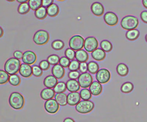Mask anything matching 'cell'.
I'll return each mask as SVG.
<instances>
[{"mask_svg":"<svg viewBox=\"0 0 147 122\" xmlns=\"http://www.w3.org/2000/svg\"><path fill=\"white\" fill-rule=\"evenodd\" d=\"M0 37H2L3 34V30L1 27H0Z\"/></svg>","mask_w":147,"mask_h":122,"instance_id":"obj_52","label":"cell"},{"mask_svg":"<svg viewBox=\"0 0 147 122\" xmlns=\"http://www.w3.org/2000/svg\"><path fill=\"white\" fill-rule=\"evenodd\" d=\"M91 56L94 59L97 61H102L106 58V52L102 48H96L91 53Z\"/></svg>","mask_w":147,"mask_h":122,"instance_id":"obj_21","label":"cell"},{"mask_svg":"<svg viewBox=\"0 0 147 122\" xmlns=\"http://www.w3.org/2000/svg\"><path fill=\"white\" fill-rule=\"evenodd\" d=\"M134 88V85L130 82H126L123 83L121 87V91L125 93H128L131 92Z\"/></svg>","mask_w":147,"mask_h":122,"instance_id":"obj_28","label":"cell"},{"mask_svg":"<svg viewBox=\"0 0 147 122\" xmlns=\"http://www.w3.org/2000/svg\"><path fill=\"white\" fill-rule=\"evenodd\" d=\"M60 58L58 55H55V54H52L49 55L48 58H47V60L48 61V62L51 65H56L59 63L60 61Z\"/></svg>","mask_w":147,"mask_h":122,"instance_id":"obj_38","label":"cell"},{"mask_svg":"<svg viewBox=\"0 0 147 122\" xmlns=\"http://www.w3.org/2000/svg\"><path fill=\"white\" fill-rule=\"evenodd\" d=\"M21 62L16 58H10L7 59L4 65L5 71L9 74H16L19 71L21 67Z\"/></svg>","mask_w":147,"mask_h":122,"instance_id":"obj_2","label":"cell"},{"mask_svg":"<svg viewBox=\"0 0 147 122\" xmlns=\"http://www.w3.org/2000/svg\"><path fill=\"white\" fill-rule=\"evenodd\" d=\"M18 2L20 3H25L27 2L28 1H29V0H16Z\"/></svg>","mask_w":147,"mask_h":122,"instance_id":"obj_51","label":"cell"},{"mask_svg":"<svg viewBox=\"0 0 147 122\" xmlns=\"http://www.w3.org/2000/svg\"><path fill=\"white\" fill-rule=\"evenodd\" d=\"M9 82L11 85L14 86H17L21 83V78L17 74L11 75H10Z\"/></svg>","mask_w":147,"mask_h":122,"instance_id":"obj_35","label":"cell"},{"mask_svg":"<svg viewBox=\"0 0 147 122\" xmlns=\"http://www.w3.org/2000/svg\"><path fill=\"white\" fill-rule=\"evenodd\" d=\"M104 21L109 26H115L118 23V18L113 12L108 11L104 15Z\"/></svg>","mask_w":147,"mask_h":122,"instance_id":"obj_11","label":"cell"},{"mask_svg":"<svg viewBox=\"0 0 147 122\" xmlns=\"http://www.w3.org/2000/svg\"><path fill=\"white\" fill-rule=\"evenodd\" d=\"M75 54H76V52H75V50H72L71 48H68L65 51V55L69 60H74L75 58Z\"/></svg>","mask_w":147,"mask_h":122,"instance_id":"obj_40","label":"cell"},{"mask_svg":"<svg viewBox=\"0 0 147 122\" xmlns=\"http://www.w3.org/2000/svg\"><path fill=\"white\" fill-rule=\"evenodd\" d=\"M80 62H79L78 60H73L71 62L70 64L68 67L69 70L70 71H78L79 70L80 67Z\"/></svg>","mask_w":147,"mask_h":122,"instance_id":"obj_39","label":"cell"},{"mask_svg":"<svg viewBox=\"0 0 147 122\" xmlns=\"http://www.w3.org/2000/svg\"><path fill=\"white\" fill-rule=\"evenodd\" d=\"M145 39L146 42H147V34H146V35H145Z\"/></svg>","mask_w":147,"mask_h":122,"instance_id":"obj_53","label":"cell"},{"mask_svg":"<svg viewBox=\"0 0 147 122\" xmlns=\"http://www.w3.org/2000/svg\"><path fill=\"white\" fill-rule=\"evenodd\" d=\"M138 19L133 15H127L123 17L121 22V27L127 30L136 29L138 25Z\"/></svg>","mask_w":147,"mask_h":122,"instance_id":"obj_3","label":"cell"},{"mask_svg":"<svg viewBox=\"0 0 147 122\" xmlns=\"http://www.w3.org/2000/svg\"><path fill=\"white\" fill-rule=\"evenodd\" d=\"M53 2V0H42V6L45 7H48Z\"/></svg>","mask_w":147,"mask_h":122,"instance_id":"obj_48","label":"cell"},{"mask_svg":"<svg viewBox=\"0 0 147 122\" xmlns=\"http://www.w3.org/2000/svg\"><path fill=\"white\" fill-rule=\"evenodd\" d=\"M10 76L9 74L2 70H0V84H3L6 83L9 80Z\"/></svg>","mask_w":147,"mask_h":122,"instance_id":"obj_37","label":"cell"},{"mask_svg":"<svg viewBox=\"0 0 147 122\" xmlns=\"http://www.w3.org/2000/svg\"><path fill=\"white\" fill-rule=\"evenodd\" d=\"M81 99L83 100H89L92 97V93L90 90L87 88H83L80 92Z\"/></svg>","mask_w":147,"mask_h":122,"instance_id":"obj_34","label":"cell"},{"mask_svg":"<svg viewBox=\"0 0 147 122\" xmlns=\"http://www.w3.org/2000/svg\"><path fill=\"white\" fill-rule=\"evenodd\" d=\"M100 47L105 52H110L113 48L111 43L107 40H103L100 42Z\"/></svg>","mask_w":147,"mask_h":122,"instance_id":"obj_31","label":"cell"},{"mask_svg":"<svg viewBox=\"0 0 147 122\" xmlns=\"http://www.w3.org/2000/svg\"><path fill=\"white\" fill-rule=\"evenodd\" d=\"M92 81L93 78L91 75L88 72L82 73L80 75L78 78V82L80 84V86L84 88L89 87L93 82Z\"/></svg>","mask_w":147,"mask_h":122,"instance_id":"obj_7","label":"cell"},{"mask_svg":"<svg viewBox=\"0 0 147 122\" xmlns=\"http://www.w3.org/2000/svg\"><path fill=\"white\" fill-rule=\"evenodd\" d=\"M34 15L37 19H41V20L44 19V18H46V17L48 15L47 10L45 7L42 6L35 11Z\"/></svg>","mask_w":147,"mask_h":122,"instance_id":"obj_26","label":"cell"},{"mask_svg":"<svg viewBox=\"0 0 147 122\" xmlns=\"http://www.w3.org/2000/svg\"><path fill=\"white\" fill-rule=\"evenodd\" d=\"M33 69V75L36 77H40L42 75V70L40 67V66L34 65L32 67Z\"/></svg>","mask_w":147,"mask_h":122,"instance_id":"obj_42","label":"cell"},{"mask_svg":"<svg viewBox=\"0 0 147 122\" xmlns=\"http://www.w3.org/2000/svg\"><path fill=\"white\" fill-rule=\"evenodd\" d=\"M111 78L110 71L106 68H102L99 70L96 74V80L101 84L107 83Z\"/></svg>","mask_w":147,"mask_h":122,"instance_id":"obj_8","label":"cell"},{"mask_svg":"<svg viewBox=\"0 0 147 122\" xmlns=\"http://www.w3.org/2000/svg\"><path fill=\"white\" fill-rule=\"evenodd\" d=\"M52 47L55 50H60L64 47V43L60 39H56L52 42Z\"/></svg>","mask_w":147,"mask_h":122,"instance_id":"obj_36","label":"cell"},{"mask_svg":"<svg viewBox=\"0 0 147 122\" xmlns=\"http://www.w3.org/2000/svg\"><path fill=\"white\" fill-rule=\"evenodd\" d=\"M6 1H9V2H13V1H15V0H6Z\"/></svg>","mask_w":147,"mask_h":122,"instance_id":"obj_54","label":"cell"},{"mask_svg":"<svg viewBox=\"0 0 147 122\" xmlns=\"http://www.w3.org/2000/svg\"><path fill=\"white\" fill-rule=\"evenodd\" d=\"M44 85L47 88H54L57 84V79L53 75H48L44 79Z\"/></svg>","mask_w":147,"mask_h":122,"instance_id":"obj_19","label":"cell"},{"mask_svg":"<svg viewBox=\"0 0 147 122\" xmlns=\"http://www.w3.org/2000/svg\"><path fill=\"white\" fill-rule=\"evenodd\" d=\"M140 36V31L137 29L128 30L126 32V37L129 40H134Z\"/></svg>","mask_w":147,"mask_h":122,"instance_id":"obj_27","label":"cell"},{"mask_svg":"<svg viewBox=\"0 0 147 122\" xmlns=\"http://www.w3.org/2000/svg\"><path fill=\"white\" fill-rule=\"evenodd\" d=\"M89 90L91 92L92 95L94 96H98L100 95L102 91V86L101 85V83H100L98 81H94L89 87Z\"/></svg>","mask_w":147,"mask_h":122,"instance_id":"obj_18","label":"cell"},{"mask_svg":"<svg viewBox=\"0 0 147 122\" xmlns=\"http://www.w3.org/2000/svg\"><path fill=\"white\" fill-rule=\"evenodd\" d=\"M19 73L24 78H29L33 74L32 67L29 64L22 63L21 64Z\"/></svg>","mask_w":147,"mask_h":122,"instance_id":"obj_14","label":"cell"},{"mask_svg":"<svg viewBox=\"0 0 147 122\" xmlns=\"http://www.w3.org/2000/svg\"><path fill=\"white\" fill-rule=\"evenodd\" d=\"M67 90V86L66 83L63 82H58L56 86L54 87V91L56 93H63Z\"/></svg>","mask_w":147,"mask_h":122,"instance_id":"obj_32","label":"cell"},{"mask_svg":"<svg viewBox=\"0 0 147 122\" xmlns=\"http://www.w3.org/2000/svg\"><path fill=\"white\" fill-rule=\"evenodd\" d=\"M87 70H88V64H87L86 62L80 63V67H79L80 72L82 73H85V72H87Z\"/></svg>","mask_w":147,"mask_h":122,"instance_id":"obj_45","label":"cell"},{"mask_svg":"<svg viewBox=\"0 0 147 122\" xmlns=\"http://www.w3.org/2000/svg\"><path fill=\"white\" fill-rule=\"evenodd\" d=\"M84 38L79 35H76L72 36L69 41V46L75 51L82 50L84 44Z\"/></svg>","mask_w":147,"mask_h":122,"instance_id":"obj_6","label":"cell"},{"mask_svg":"<svg viewBox=\"0 0 147 122\" xmlns=\"http://www.w3.org/2000/svg\"><path fill=\"white\" fill-rule=\"evenodd\" d=\"M57 1H63L64 0H57Z\"/></svg>","mask_w":147,"mask_h":122,"instance_id":"obj_55","label":"cell"},{"mask_svg":"<svg viewBox=\"0 0 147 122\" xmlns=\"http://www.w3.org/2000/svg\"><path fill=\"white\" fill-rule=\"evenodd\" d=\"M63 122H75V121L71 117H67L64 120Z\"/></svg>","mask_w":147,"mask_h":122,"instance_id":"obj_49","label":"cell"},{"mask_svg":"<svg viewBox=\"0 0 147 122\" xmlns=\"http://www.w3.org/2000/svg\"><path fill=\"white\" fill-rule=\"evenodd\" d=\"M52 74L57 79H61L65 75V70L60 64H56L53 66L52 68Z\"/></svg>","mask_w":147,"mask_h":122,"instance_id":"obj_16","label":"cell"},{"mask_svg":"<svg viewBox=\"0 0 147 122\" xmlns=\"http://www.w3.org/2000/svg\"><path fill=\"white\" fill-rule=\"evenodd\" d=\"M10 105L15 109H20L23 108L25 103L24 96L19 92H12L9 98Z\"/></svg>","mask_w":147,"mask_h":122,"instance_id":"obj_1","label":"cell"},{"mask_svg":"<svg viewBox=\"0 0 147 122\" xmlns=\"http://www.w3.org/2000/svg\"><path fill=\"white\" fill-rule=\"evenodd\" d=\"M22 60L24 63L31 65L36 62L37 56L34 52L32 51H26L24 53Z\"/></svg>","mask_w":147,"mask_h":122,"instance_id":"obj_12","label":"cell"},{"mask_svg":"<svg viewBox=\"0 0 147 122\" xmlns=\"http://www.w3.org/2000/svg\"><path fill=\"white\" fill-rule=\"evenodd\" d=\"M117 72L121 76H126L129 73V68L124 63H119L116 68Z\"/></svg>","mask_w":147,"mask_h":122,"instance_id":"obj_24","label":"cell"},{"mask_svg":"<svg viewBox=\"0 0 147 122\" xmlns=\"http://www.w3.org/2000/svg\"><path fill=\"white\" fill-rule=\"evenodd\" d=\"M75 58L80 63L86 62L88 59V55L87 52L84 50H80L76 51L75 54Z\"/></svg>","mask_w":147,"mask_h":122,"instance_id":"obj_22","label":"cell"},{"mask_svg":"<svg viewBox=\"0 0 147 122\" xmlns=\"http://www.w3.org/2000/svg\"><path fill=\"white\" fill-rule=\"evenodd\" d=\"M33 39L36 44L38 45H44L48 42L49 35L47 31L39 30L35 32Z\"/></svg>","mask_w":147,"mask_h":122,"instance_id":"obj_4","label":"cell"},{"mask_svg":"<svg viewBox=\"0 0 147 122\" xmlns=\"http://www.w3.org/2000/svg\"><path fill=\"white\" fill-rule=\"evenodd\" d=\"M55 99L60 105L64 106L68 104L67 95L64 92L56 94L55 96Z\"/></svg>","mask_w":147,"mask_h":122,"instance_id":"obj_23","label":"cell"},{"mask_svg":"<svg viewBox=\"0 0 147 122\" xmlns=\"http://www.w3.org/2000/svg\"><path fill=\"white\" fill-rule=\"evenodd\" d=\"M30 9L29 3L27 2L21 3L18 7V12L20 14H25L28 13Z\"/></svg>","mask_w":147,"mask_h":122,"instance_id":"obj_30","label":"cell"},{"mask_svg":"<svg viewBox=\"0 0 147 122\" xmlns=\"http://www.w3.org/2000/svg\"><path fill=\"white\" fill-rule=\"evenodd\" d=\"M23 55H24V54L20 51H16L13 53L14 58H16L19 60L21 59H22Z\"/></svg>","mask_w":147,"mask_h":122,"instance_id":"obj_47","label":"cell"},{"mask_svg":"<svg viewBox=\"0 0 147 122\" xmlns=\"http://www.w3.org/2000/svg\"><path fill=\"white\" fill-rule=\"evenodd\" d=\"M80 93L78 92H70L67 95V102L69 105H76L80 101Z\"/></svg>","mask_w":147,"mask_h":122,"instance_id":"obj_13","label":"cell"},{"mask_svg":"<svg viewBox=\"0 0 147 122\" xmlns=\"http://www.w3.org/2000/svg\"><path fill=\"white\" fill-rule=\"evenodd\" d=\"M28 3L30 9L36 11L42 6V0H29Z\"/></svg>","mask_w":147,"mask_h":122,"instance_id":"obj_33","label":"cell"},{"mask_svg":"<svg viewBox=\"0 0 147 122\" xmlns=\"http://www.w3.org/2000/svg\"><path fill=\"white\" fill-rule=\"evenodd\" d=\"M140 18L143 22L147 24V11H142L140 14Z\"/></svg>","mask_w":147,"mask_h":122,"instance_id":"obj_46","label":"cell"},{"mask_svg":"<svg viewBox=\"0 0 147 122\" xmlns=\"http://www.w3.org/2000/svg\"><path fill=\"white\" fill-rule=\"evenodd\" d=\"M92 13L96 16H101L104 13V7L102 3L98 2H94L91 6Z\"/></svg>","mask_w":147,"mask_h":122,"instance_id":"obj_15","label":"cell"},{"mask_svg":"<svg viewBox=\"0 0 147 122\" xmlns=\"http://www.w3.org/2000/svg\"><path fill=\"white\" fill-rule=\"evenodd\" d=\"M80 73L78 71H70L68 73V78L70 79H78L80 76Z\"/></svg>","mask_w":147,"mask_h":122,"instance_id":"obj_44","label":"cell"},{"mask_svg":"<svg viewBox=\"0 0 147 122\" xmlns=\"http://www.w3.org/2000/svg\"><path fill=\"white\" fill-rule=\"evenodd\" d=\"M39 66L42 70L46 71L49 68L50 64L47 60H42L40 62Z\"/></svg>","mask_w":147,"mask_h":122,"instance_id":"obj_43","label":"cell"},{"mask_svg":"<svg viewBox=\"0 0 147 122\" xmlns=\"http://www.w3.org/2000/svg\"><path fill=\"white\" fill-rule=\"evenodd\" d=\"M98 42L94 36L87 37L84 40V48L89 52H92L98 48Z\"/></svg>","mask_w":147,"mask_h":122,"instance_id":"obj_9","label":"cell"},{"mask_svg":"<svg viewBox=\"0 0 147 122\" xmlns=\"http://www.w3.org/2000/svg\"><path fill=\"white\" fill-rule=\"evenodd\" d=\"M59 104L55 99L47 100L44 104V108L46 111L49 113L53 114L56 113L59 109Z\"/></svg>","mask_w":147,"mask_h":122,"instance_id":"obj_10","label":"cell"},{"mask_svg":"<svg viewBox=\"0 0 147 122\" xmlns=\"http://www.w3.org/2000/svg\"><path fill=\"white\" fill-rule=\"evenodd\" d=\"M70 63H71L70 60L68 58H67L66 56H62L60 59L59 63L64 68L68 67L69 64H70Z\"/></svg>","mask_w":147,"mask_h":122,"instance_id":"obj_41","label":"cell"},{"mask_svg":"<svg viewBox=\"0 0 147 122\" xmlns=\"http://www.w3.org/2000/svg\"><path fill=\"white\" fill-rule=\"evenodd\" d=\"M40 96L43 100H48L55 96V92L54 90H52V88H45L41 91Z\"/></svg>","mask_w":147,"mask_h":122,"instance_id":"obj_20","label":"cell"},{"mask_svg":"<svg viewBox=\"0 0 147 122\" xmlns=\"http://www.w3.org/2000/svg\"><path fill=\"white\" fill-rule=\"evenodd\" d=\"M67 89L71 92H77L80 90V84L78 81L75 79H69L66 83Z\"/></svg>","mask_w":147,"mask_h":122,"instance_id":"obj_17","label":"cell"},{"mask_svg":"<svg viewBox=\"0 0 147 122\" xmlns=\"http://www.w3.org/2000/svg\"><path fill=\"white\" fill-rule=\"evenodd\" d=\"M98 64L94 61H91L88 63V71L92 74H95L98 72L99 70Z\"/></svg>","mask_w":147,"mask_h":122,"instance_id":"obj_29","label":"cell"},{"mask_svg":"<svg viewBox=\"0 0 147 122\" xmlns=\"http://www.w3.org/2000/svg\"><path fill=\"white\" fill-rule=\"evenodd\" d=\"M142 2L144 7L147 9V0H142Z\"/></svg>","mask_w":147,"mask_h":122,"instance_id":"obj_50","label":"cell"},{"mask_svg":"<svg viewBox=\"0 0 147 122\" xmlns=\"http://www.w3.org/2000/svg\"><path fill=\"white\" fill-rule=\"evenodd\" d=\"M48 15L51 17H56L59 13V7L56 3H52L47 8Z\"/></svg>","mask_w":147,"mask_h":122,"instance_id":"obj_25","label":"cell"},{"mask_svg":"<svg viewBox=\"0 0 147 122\" xmlns=\"http://www.w3.org/2000/svg\"><path fill=\"white\" fill-rule=\"evenodd\" d=\"M94 108V104L90 100H82L80 101L75 107L76 111L80 113H87L93 110Z\"/></svg>","mask_w":147,"mask_h":122,"instance_id":"obj_5","label":"cell"}]
</instances>
